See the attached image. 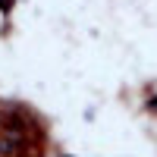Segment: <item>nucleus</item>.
Segmentation results:
<instances>
[]
</instances>
